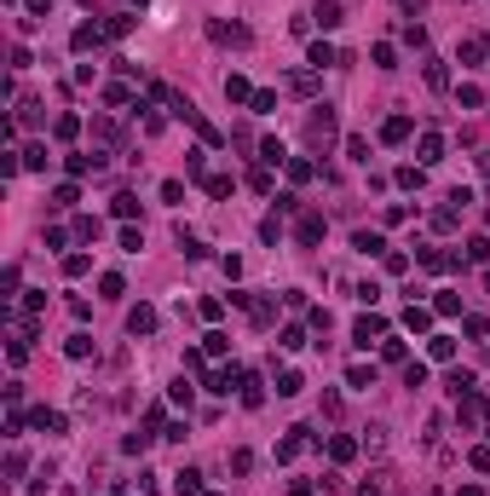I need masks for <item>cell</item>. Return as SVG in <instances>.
<instances>
[{"mask_svg": "<svg viewBox=\"0 0 490 496\" xmlns=\"http://www.w3.org/2000/svg\"><path fill=\"white\" fill-rule=\"evenodd\" d=\"M335 133H340V116H335L329 104H317L312 116H306V145H312V150H329Z\"/></svg>", "mask_w": 490, "mask_h": 496, "instance_id": "cell-1", "label": "cell"}, {"mask_svg": "<svg viewBox=\"0 0 490 496\" xmlns=\"http://www.w3.org/2000/svg\"><path fill=\"white\" fill-rule=\"evenodd\" d=\"M381 335H386V317H375V312H369V317H357V324H352V341H357V346L381 341Z\"/></svg>", "mask_w": 490, "mask_h": 496, "instance_id": "cell-2", "label": "cell"}, {"mask_svg": "<svg viewBox=\"0 0 490 496\" xmlns=\"http://www.w3.org/2000/svg\"><path fill=\"white\" fill-rule=\"evenodd\" d=\"M312 23H317V29H340V23H346L340 0H317V6H312Z\"/></svg>", "mask_w": 490, "mask_h": 496, "instance_id": "cell-3", "label": "cell"}, {"mask_svg": "<svg viewBox=\"0 0 490 496\" xmlns=\"http://www.w3.org/2000/svg\"><path fill=\"white\" fill-rule=\"evenodd\" d=\"M410 127H415L410 116H386V121H381V145H404V139H410Z\"/></svg>", "mask_w": 490, "mask_h": 496, "instance_id": "cell-4", "label": "cell"}, {"mask_svg": "<svg viewBox=\"0 0 490 496\" xmlns=\"http://www.w3.org/2000/svg\"><path fill=\"white\" fill-rule=\"evenodd\" d=\"M208 35H214L219 46H248V29L242 23H208Z\"/></svg>", "mask_w": 490, "mask_h": 496, "instance_id": "cell-5", "label": "cell"}, {"mask_svg": "<svg viewBox=\"0 0 490 496\" xmlns=\"http://www.w3.org/2000/svg\"><path fill=\"white\" fill-rule=\"evenodd\" d=\"M98 41H110V35H104V23H81L75 35H70V46H75V52H87V46H98Z\"/></svg>", "mask_w": 490, "mask_h": 496, "instance_id": "cell-6", "label": "cell"}, {"mask_svg": "<svg viewBox=\"0 0 490 496\" xmlns=\"http://www.w3.org/2000/svg\"><path fill=\"white\" fill-rule=\"evenodd\" d=\"M156 329V306H133L127 312V335H150Z\"/></svg>", "mask_w": 490, "mask_h": 496, "instance_id": "cell-7", "label": "cell"}, {"mask_svg": "<svg viewBox=\"0 0 490 496\" xmlns=\"http://www.w3.org/2000/svg\"><path fill=\"white\" fill-rule=\"evenodd\" d=\"M242 404H248V410L266 404V387H259V375H254V370H242Z\"/></svg>", "mask_w": 490, "mask_h": 496, "instance_id": "cell-8", "label": "cell"}, {"mask_svg": "<svg viewBox=\"0 0 490 496\" xmlns=\"http://www.w3.org/2000/svg\"><path fill=\"white\" fill-rule=\"evenodd\" d=\"M352 248L357 254H386V237L381 231H352Z\"/></svg>", "mask_w": 490, "mask_h": 496, "instance_id": "cell-9", "label": "cell"}, {"mask_svg": "<svg viewBox=\"0 0 490 496\" xmlns=\"http://www.w3.org/2000/svg\"><path fill=\"white\" fill-rule=\"evenodd\" d=\"M173 490H179V496H202V473H196V468H179V473H173Z\"/></svg>", "mask_w": 490, "mask_h": 496, "instance_id": "cell-10", "label": "cell"}, {"mask_svg": "<svg viewBox=\"0 0 490 496\" xmlns=\"http://www.w3.org/2000/svg\"><path fill=\"white\" fill-rule=\"evenodd\" d=\"M433 162H444V139H438V133H421V168H433Z\"/></svg>", "mask_w": 490, "mask_h": 496, "instance_id": "cell-11", "label": "cell"}, {"mask_svg": "<svg viewBox=\"0 0 490 496\" xmlns=\"http://www.w3.org/2000/svg\"><path fill=\"white\" fill-rule=\"evenodd\" d=\"M225 99L231 104H254V87L242 81V75H225Z\"/></svg>", "mask_w": 490, "mask_h": 496, "instance_id": "cell-12", "label": "cell"}, {"mask_svg": "<svg viewBox=\"0 0 490 496\" xmlns=\"http://www.w3.org/2000/svg\"><path fill=\"white\" fill-rule=\"evenodd\" d=\"M98 168H104V156H98V150H81V156H70V173H75V179H81V173H98Z\"/></svg>", "mask_w": 490, "mask_h": 496, "instance_id": "cell-13", "label": "cell"}, {"mask_svg": "<svg viewBox=\"0 0 490 496\" xmlns=\"http://www.w3.org/2000/svg\"><path fill=\"white\" fill-rule=\"evenodd\" d=\"M427 358H433V364H450V358H455V341H450V335H433V341H427Z\"/></svg>", "mask_w": 490, "mask_h": 496, "instance_id": "cell-14", "label": "cell"}, {"mask_svg": "<svg viewBox=\"0 0 490 496\" xmlns=\"http://www.w3.org/2000/svg\"><path fill=\"white\" fill-rule=\"evenodd\" d=\"M306 63H312V70H329V63H335V46H329V41H312V52H306Z\"/></svg>", "mask_w": 490, "mask_h": 496, "instance_id": "cell-15", "label": "cell"}, {"mask_svg": "<svg viewBox=\"0 0 490 496\" xmlns=\"http://www.w3.org/2000/svg\"><path fill=\"white\" fill-rule=\"evenodd\" d=\"M317 237H323V214H300V243H306V248H312V243H317Z\"/></svg>", "mask_w": 490, "mask_h": 496, "instance_id": "cell-16", "label": "cell"}, {"mask_svg": "<svg viewBox=\"0 0 490 496\" xmlns=\"http://www.w3.org/2000/svg\"><path fill=\"white\" fill-rule=\"evenodd\" d=\"M248 317H254V329H271V324H277V306H271V300H254Z\"/></svg>", "mask_w": 490, "mask_h": 496, "instance_id": "cell-17", "label": "cell"}, {"mask_svg": "<svg viewBox=\"0 0 490 496\" xmlns=\"http://www.w3.org/2000/svg\"><path fill=\"white\" fill-rule=\"evenodd\" d=\"M404 329H410V335L433 329V312H427V306H410V312H404Z\"/></svg>", "mask_w": 490, "mask_h": 496, "instance_id": "cell-18", "label": "cell"}, {"mask_svg": "<svg viewBox=\"0 0 490 496\" xmlns=\"http://www.w3.org/2000/svg\"><path fill=\"white\" fill-rule=\"evenodd\" d=\"M433 312H438V317H455V312H462V295H450V289H438V300H433Z\"/></svg>", "mask_w": 490, "mask_h": 496, "instance_id": "cell-19", "label": "cell"}, {"mask_svg": "<svg viewBox=\"0 0 490 496\" xmlns=\"http://www.w3.org/2000/svg\"><path fill=\"white\" fill-rule=\"evenodd\" d=\"M346 381H352L357 393H364V387H375V364H352V370H346Z\"/></svg>", "mask_w": 490, "mask_h": 496, "instance_id": "cell-20", "label": "cell"}, {"mask_svg": "<svg viewBox=\"0 0 490 496\" xmlns=\"http://www.w3.org/2000/svg\"><path fill=\"white\" fill-rule=\"evenodd\" d=\"M300 387H306V381H300V370H283V375H277V398H294Z\"/></svg>", "mask_w": 490, "mask_h": 496, "instance_id": "cell-21", "label": "cell"}, {"mask_svg": "<svg viewBox=\"0 0 490 496\" xmlns=\"http://www.w3.org/2000/svg\"><path fill=\"white\" fill-rule=\"evenodd\" d=\"M473 387H479V381H473L467 370H455V375H450V398H473Z\"/></svg>", "mask_w": 490, "mask_h": 496, "instance_id": "cell-22", "label": "cell"}, {"mask_svg": "<svg viewBox=\"0 0 490 496\" xmlns=\"http://www.w3.org/2000/svg\"><path fill=\"white\" fill-rule=\"evenodd\" d=\"M329 456H335V462H352V456H357V444H352L346 433H335V439H329Z\"/></svg>", "mask_w": 490, "mask_h": 496, "instance_id": "cell-23", "label": "cell"}, {"mask_svg": "<svg viewBox=\"0 0 490 496\" xmlns=\"http://www.w3.org/2000/svg\"><path fill=\"white\" fill-rule=\"evenodd\" d=\"M259 162H288V156H283V139H259Z\"/></svg>", "mask_w": 490, "mask_h": 496, "instance_id": "cell-24", "label": "cell"}, {"mask_svg": "<svg viewBox=\"0 0 490 496\" xmlns=\"http://www.w3.org/2000/svg\"><path fill=\"white\" fill-rule=\"evenodd\" d=\"M490 58V41H462V63H484Z\"/></svg>", "mask_w": 490, "mask_h": 496, "instance_id": "cell-25", "label": "cell"}, {"mask_svg": "<svg viewBox=\"0 0 490 496\" xmlns=\"http://www.w3.org/2000/svg\"><path fill=\"white\" fill-rule=\"evenodd\" d=\"M127 289V283H121V271H104V277H98V295H104V300H116Z\"/></svg>", "mask_w": 490, "mask_h": 496, "instance_id": "cell-26", "label": "cell"}, {"mask_svg": "<svg viewBox=\"0 0 490 496\" xmlns=\"http://www.w3.org/2000/svg\"><path fill=\"white\" fill-rule=\"evenodd\" d=\"M288 87H294V92H317V70H294Z\"/></svg>", "mask_w": 490, "mask_h": 496, "instance_id": "cell-27", "label": "cell"}, {"mask_svg": "<svg viewBox=\"0 0 490 496\" xmlns=\"http://www.w3.org/2000/svg\"><path fill=\"white\" fill-rule=\"evenodd\" d=\"M98 231H104V226H98L92 214H81V219H75V237H81V243H98Z\"/></svg>", "mask_w": 490, "mask_h": 496, "instance_id": "cell-28", "label": "cell"}, {"mask_svg": "<svg viewBox=\"0 0 490 496\" xmlns=\"http://www.w3.org/2000/svg\"><path fill=\"white\" fill-rule=\"evenodd\" d=\"M63 352H70L75 364H81V358H92V335H70V346H63Z\"/></svg>", "mask_w": 490, "mask_h": 496, "instance_id": "cell-29", "label": "cell"}, {"mask_svg": "<svg viewBox=\"0 0 490 496\" xmlns=\"http://www.w3.org/2000/svg\"><path fill=\"white\" fill-rule=\"evenodd\" d=\"M35 427L41 433H63V415L58 410H35Z\"/></svg>", "mask_w": 490, "mask_h": 496, "instance_id": "cell-30", "label": "cell"}, {"mask_svg": "<svg viewBox=\"0 0 490 496\" xmlns=\"http://www.w3.org/2000/svg\"><path fill=\"white\" fill-rule=\"evenodd\" d=\"M427 87H433V92H444V87H450V70H444V63H438V58L427 63Z\"/></svg>", "mask_w": 490, "mask_h": 496, "instance_id": "cell-31", "label": "cell"}, {"mask_svg": "<svg viewBox=\"0 0 490 496\" xmlns=\"http://www.w3.org/2000/svg\"><path fill=\"white\" fill-rule=\"evenodd\" d=\"M41 121V99H23L18 104V127H35Z\"/></svg>", "mask_w": 490, "mask_h": 496, "instance_id": "cell-32", "label": "cell"}, {"mask_svg": "<svg viewBox=\"0 0 490 496\" xmlns=\"http://www.w3.org/2000/svg\"><path fill=\"white\" fill-rule=\"evenodd\" d=\"M87 266H92L87 254H63V277H87Z\"/></svg>", "mask_w": 490, "mask_h": 496, "instance_id": "cell-33", "label": "cell"}, {"mask_svg": "<svg viewBox=\"0 0 490 496\" xmlns=\"http://www.w3.org/2000/svg\"><path fill=\"white\" fill-rule=\"evenodd\" d=\"M92 133H98V139H104V145H116V139H121V127H116V121H110V116H98V121H92Z\"/></svg>", "mask_w": 490, "mask_h": 496, "instance_id": "cell-34", "label": "cell"}, {"mask_svg": "<svg viewBox=\"0 0 490 496\" xmlns=\"http://www.w3.org/2000/svg\"><path fill=\"white\" fill-rule=\"evenodd\" d=\"M346 156H352V162H369V139L352 133V139H346Z\"/></svg>", "mask_w": 490, "mask_h": 496, "instance_id": "cell-35", "label": "cell"}, {"mask_svg": "<svg viewBox=\"0 0 490 496\" xmlns=\"http://www.w3.org/2000/svg\"><path fill=\"white\" fill-rule=\"evenodd\" d=\"M127 29H133V18H127V12H116V18H110V23H104V35H110V41H121V35H127Z\"/></svg>", "mask_w": 490, "mask_h": 496, "instance_id": "cell-36", "label": "cell"}, {"mask_svg": "<svg viewBox=\"0 0 490 496\" xmlns=\"http://www.w3.org/2000/svg\"><path fill=\"white\" fill-rule=\"evenodd\" d=\"M52 133H58V139H75V133H81V116H58Z\"/></svg>", "mask_w": 490, "mask_h": 496, "instance_id": "cell-37", "label": "cell"}, {"mask_svg": "<svg viewBox=\"0 0 490 496\" xmlns=\"http://www.w3.org/2000/svg\"><path fill=\"white\" fill-rule=\"evenodd\" d=\"M404 387H427V364H404Z\"/></svg>", "mask_w": 490, "mask_h": 496, "instance_id": "cell-38", "label": "cell"}, {"mask_svg": "<svg viewBox=\"0 0 490 496\" xmlns=\"http://www.w3.org/2000/svg\"><path fill=\"white\" fill-rule=\"evenodd\" d=\"M288 179H294V185H306V179H312V162H300V156H288Z\"/></svg>", "mask_w": 490, "mask_h": 496, "instance_id": "cell-39", "label": "cell"}, {"mask_svg": "<svg viewBox=\"0 0 490 496\" xmlns=\"http://www.w3.org/2000/svg\"><path fill=\"white\" fill-rule=\"evenodd\" d=\"M455 99H462V110H479V104H484V92H479V87H473V81H467L462 92H455Z\"/></svg>", "mask_w": 490, "mask_h": 496, "instance_id": "cell-40", "label": "cell"}, {"mask_svg": "<svg viewBox=\"0 0 490 496\" xmlns=\"http://www.w3.org/2000/svg\"><path fill=\"white\" fill-rule=\"evenodd\" d=\"M283 346H288V352H300V346H306V329H300V324H288V329H283Z\"/></svg>", "mask_w": 490, "mask_h": 496, "instance_id": "cell-41", "label": "cell"}, {"mask_svg": "<svg viewBox=\"0 0 490 496\" xmlns=\"http://www.w3.org/2000/svg\"><path fill=\"white\" fill-rule=\"evenodd\" d=\"M208 197H231V179H225V173H208Z\"/></svg>", "mask_w": 490, "mask_h": 496, "instance_id": "cell-42", "label": "cell"}, {"mask_svg": "<svg viewBox=\"0 0 490 496\" xmlns=\"http://www.w3.org/2000/svg\"><path fill=\"white\" fill-rule=\"evenodd\" d=\"M381 260H386V271H392V277H398V271H404V266H410V254H398V248H386V254H381Z\"/></svg>", "mask_w": 490, "mask_h": 496, "instance_id": "cell-43", "label": "cell"}, {"mask_svg": "<svg viewBox=\"0 0 490 496\" xmlns=\"http://www.w3.org/2000/svg\"><path fill=\"white\" fill-rule=\"evenodd\" d=\"M202 352H208V358H225V352H231V341H225V335H208Z\"/></svg>", "mask_w": 490, "mask_h": 496, "instance_id": "cell-44", "label": "cell"}, {"mask_svg": "<svg viewBox=\"0 0 490 496\" xmlns=\"http://www.w3.org/2000/svg\"><path fill=\"white\" fill-rule=\"evenodd\" d=\"M161 202H185V185H179V179H161Z\"/></svg>", "mask_w": 490, "mask_h": 496, "instance_id": "cell-45", "label": "cell"}, {"mask_svg": "<svg viewBox=\"0 0 490 496\" xmlns=\"http://www.w3.org/2000/svg\"><path fill=\"white\" fill-rule=\"evenodd\" d=\"M467 260H490V237H473V243H467Z\"/></svg>", "mask_w": 490, "mask_h": 496, "instance_id": "cell-46", "label": "cell"}, {"mask_svg": "<svg viewBox=\"0 0 490 496\" xmlns=\"http://www.w3.org/2000/svg\"><path fill=\"white\" fill-rule=\"evenodd\" d=\"M467 335H473V341H484V335H490V317H467V324H462Z\"/></svg>", "mask_w": 490, "mask_h": 496, "instance_id": "cell-47", "label": "cell"}, {"mask_svg": "<svg viewBox=\"0 0 490 496\" xmlns=\"http://www.w3.org/2000/svg\"><path fill=\"white\" fill-rule=\"evenodd\" d=\"M168 398H173V404H185V410H190V387H185V375H179L173 387H168Z\"/></svg>", "mask_w": 490, "mask_h": 496, "instance_id": "cell-48", "label": "cell"}, {"mask_svg": "<svg viewBox=\"0 0 490 496\" xmlns=\"http://www.w3.org/2000/svg\"><path fill=\"white\" fill-rule=\"evenodd\" d=\"M23 168H46V145H29L23 150Z\"/></svg>", "mask_w": 490, "mask_h": 496, "instance_id": "cell-49", "label": "cell"}, {"mask_svg": "<svg viewBox=\"0 0 490 496\" xmlns=\"http://www.w3.org/2000/svg\"><path fill=\"white\" fill-rule=\"evenodd\" d=\"M398 185L404 190H421V168H398Z\"/></svg>", "mask_w": 490, "mask_h": 496, "instance_id": "cell-50", "label": "cell"}, {"mask_svg": "<svg viewBox=\"0 0 490 496\" xmlns=\"http://www.w3.org/2000/svg\"><path fill=\"white\" fill-rule=\"evenodd\" d=\"M52 208H75V185H58L52 190Z\"/></svg>", "mask_w": 490, "mask_h": 496, "instance_id": "cell-51", "label": "cell"}, {"mask_svg": "<svg viewBox=\"0 0 490 496\" xmlns=\"http://www.w3.org/2000/svg\"><path fill=\"white\" fill-rule=\"evenodd\" d=\"M254 468V450H231V473H248Z\"/></svg>", "mask_w": 490, "mask_h": 496, "instance_id": "cell-52", "label": "cell"}, {"mask_svg": "<svg viewBox=\"0 0 490 496\" xmlns=\"http://www.w3.org/2000/svg\"><path fill=\"white\" fill-rule=\"evenodd\" d=\"M288 496H312V479H288Z\"/></svg>", "mask_w": 490, "mask_h": 496, "instance_id": "cell-53", "label": "cell"}, {"mask_svg": "<svg viewBox=\"0 0 490 496\" xmlns=\"http://www.w3.org/2000/svg\"><path fill=\"white\" fill-rule=\"evenodd\" d=\"M467 462H473V468H479V473H490V450H473Z\"/></svg>", "mask_w": 490, "mask_h": 496, "instance_id": "cell-54", "label": "cell"}, {"mask_svg": "<svg viewBox=\"0 0 490 496\" xmlns=\"http://www.w3.org/2000/svg\"><path fill=\"white\" fill-rule=\"evenodd\" d=\"M29 12H52V0H29Z\"/></svg>", "mask_w": 490, "mask_h": 496, "instance_id": "cell-55", "label": "cell"}, {"mask_svg": "<svg viewBox=\"0 0 490 496\" xmlns=\"http://www.w3.org/2000/svg\"><path fill=\"white\" fill-rule=\"evenodd\" d=\"M455 496H484V490H479V485H462V490H455Z\"/></svg>", "mask_w": 490, "mask_h": 496, "instance_id": "cell-56", "label": "cell"}, {"mask_svg": "<svg viewBox=\"0 0 490 496\" xmlns=\"http://www.w3.org/2000/svg\"><path fill=\"white\" fill-rule=\"evenodd\" d=\"M110 496H133V490H127V485H121V490H110Z\"/></svg>", "mask_w": 490, "mask_h": 496, "instance_id": "cell-57", "label": "cell"}, {"mask_svg": "<svg viewBox=\"0 0 490 496\" xmlns=\"http://www.w3.org/2000/svg\"><path fill=\"white\" fill-rule=\"evenodd\" d=\"M202 496H219V490H202Z\"/></svg>", "mask_w": 490, "mask_h": 496, "instance_id": "cell-58", "label": "cell"}]
</instances>
